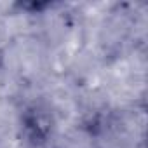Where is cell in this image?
<instances>
[{
	"instance_id": "1",
	"label": "cell",
	"mask_w": 148,
	"mask_h": 148,
	"mask_svg": "<svg viewBox=\"0 0 148 148\" xmlns=\"http://www.w3.org/2000/svg\"><path fill=\"white\" fill-rule=\"evenodd\" d=\"M21 138L30 148H45L56 134V119L49 106L32 103L21 112Z\"/></svg>"
}]
</instances>
